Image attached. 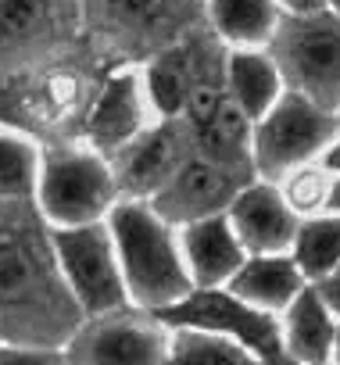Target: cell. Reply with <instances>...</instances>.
Wrapping results in <instances>:
<instances>
[{"label": "cell", "instance_id": "obj_19", "mask_svg": "<svg viewBox=\"0 0 340 365\" xmlns=\"http://www.w3.org/2000/svg\"><path fill=\"white\" fill-rule=\"evenodd\" d=\"M43 140L0 122V205H33Z\"/></svg>", "mask_w": 340, "mask_h": 365}, {"label": "cell", "instance_id": "obj_20", "mask_svg": "<svg viewBox=\"0 0 340 365\" xmlns=\"http://www.w3.org/2000/svg\"><path fill=\"white\" fill-rule=\"evenodd\" d=\"M58 0H0V61L26 58L47 40Z\"/></svg>", "mask_w": 340, "mask_h": 365}, {"label": "cell", "instance_id": "obj_32", "mask_svg": "<svg viewBox=\"0 0 340 365\" xmlns=\"http://www.w3.org/2000/svg\"><path fill=\"white\" fill-rule=\"evenodd\" d=\"M329 365H340V326H336V340H333V358Z\"/></svg>", "mask_w": 340, "mask_h": 365}, {"label": "cell", "instance_id": "obj_1", "mask_svg": "<svg viewBox=\"0 0 340 365\" xmlns=\"http://www.w3.org/2000/svg\"><path fill=\"white\" fill-rule=\"evenodd\" d=\"M79 322L58 272L51 226L33 205H0V344L61 351Z\"/></svg>", "mask_w": 340, "mask_h": 365}, {"label": "cell", "instance_id": "obj_22", "mask_svg": "<svg viewBox=\"0 0 340 365\" xmlns=\"http://www.w3.org/2000/svg\"><path fill=\"white\" fill-rule=\"evenodd\" d=\"M136 65H140V83H143V97H147V108H150L154 122H183L187 97H190L187 68L172 54L136 61Z\"/></svg>", "mask_w": 340, "mask_h": 365}, {"label": "cell", "instance_id": "obj_28", "mask_svg": "<svg viewBox=\"0 0 340 365\" xmlns=\"http://www.w3.org/2000/svg\"><path fill=\"white\" fill-rule=\"evenodd\" d=\"M283 15H315L326 11V0H276Z\"/></svg>", "mask_w": 340, "mask_h": 365}, {"label": "cell", "instance_id": "obj_33", "mask_svg": "<svg viewBox=\"0 0 340 365\" xmlns=\"http://www.w3.org/2000/svg\"><path fill=\"white\" fill-rule=\"evenodd\" d=\"M326 11H333V15H340V0H326Z\"/></svg>", "mask_w": 340, "mask_h": 365}, {"label": "cell", "instance_id": "obj_16", "mask_svg": "<svg viewBox=\"0 0 340 365\" xmlns=\"http://www.w3.org/2000/svg\"><path fill=\"white\" fill-rule=\"evenodd\" d=\"M222 90L251 122H258L287 93V83H283L272 54L265 47H258V51H226Z\"/></svg>", "mask_w": 340, "mask_h": 365}, {"label": "cell", "instance_id": "obj_31", "mask_svg": "<svg viewBox=\"0 0 340 365\" xmlns=\"http://www.w3.org/2000/svg\"><path fill=\"white\" fill-rule=\"evenodd\" d=\"M258 365H301V361H294L290 354L276 351V354H269V358H258Z\"/></svg>", "mask_w": 340, "mask_h": 365}, {"label": "cell", "instance_id": "obj_25", "mask_svg": "<svg viewBox=\"0 0 340 365\" xmlns=\"http://www.w3.org/2000/svg\"><path fill=\"white\" fill-rule=\"evenodd\" d=\"M329 182H333V175L315 161V165H301V168L287 172L276 187H279L283 201L290 205V212H294L297 219H311V215H322V212H326Z\"/></svg>", "mask_w": 340, "mask_h": 365}, {"label": "cell", "instance_id": "obj_13", "mask_svg": "<svg viewBox=\"0 0 340 365\" xmlns=\"http://www.w3.org/2000/svg\"><path fill=\"white\" fill-rule=\"evenodd\" d=\"M180 251H183V265L194 290L230 287L237 269L247 262V251L237 240L226 212L180 226Z\"/></svg>", "mask_w": 340, "mask_h": 365}, {"label": "cell", "instance_id": "obj_14", "mask_svg": "<svg viewBox=\"0 0 340 365\" xmlns=\"http://www.w3.org/2000/svg\"><path fill=\"white\" fill-rule=\"evenodd\" d=\"M304 287H308V279L301 276V269L290 255H247V262L237 269V276L230 279L226 290H233L251 308L279 319Z\"/></svg>", "mask_w": 340, "mask_h": 365}, {"label": "cell", "instance_id": "obj_18", "mask_svg": "<svg viewBox=\"0 0 340 365\" xmlns=\"http://www.w3.org/2000/svg\"><path fill=\"white\" fill-rule=\"evenodd\" d=\"M251 129H254V122L226 97L208 122L190 129V136H194V150L201 158H208L230 172L251 175Z\"/></svg>", "mask_w": 340, "mask_h": 365}, {"label": "cell", "instance_id": "obj_21", "mask_svg": "<svg viewBox=\"0 0 340 365\" xmlns=\"http://www.w3.org/2000/svg\"><path fill=\"white\" fill-rule=\"evenodd\" d=\"M290 258L297 262L308 283H319L322 276L340 269V215L322 212V215L301 219L297 237L290 244Z\"/></svg>", "mask_w": 340, "mask_h": 365}, {"label": "cell", "instance_id": "obj_30", "mask_svg": "<svg viewBox=\"0 0 340 365\" xmlns=\"http://www.w3.org/2000/svg\"><path fill=\"white\" fill-rule=\"evenodd\" d=\"M326 212L340 215V175H333V182H329V201H326Z\"/></svg>", "mask_w": 340, "mask_h": 365}, {"label": "cell", "instance_id": "obj_6", "mask_svg": "<svg viewBox=\"0 0 340 365\" xmlns=\"http://www.w3.org/2000/svg\"><path fill=\"white\" fill-rule=\"evenodd\" d=\"M65 365H168V326L136 304L90 315L61 347Z\"/></svg>", "mask_w": 340, "mask_h": 365}, {"label": "cell", "instance_id": "obj_5", "mask_svg": "<svg viewBox=\"0 0 340 365\" xmlns=\"http://www.w3.org/2000/svg\"><path fill=\"white\" fill-rule=\"evenodd\" d=\"M336 133V115L287 90L251 129V175L279 182L287 172L319 161Z\"/></svg>", "mask_w": 340, "mask_h": 365}, {"label": "cell", "instance_id": "obj_26", "mask_svg": "<svg viewBox=\"0 0 340 365\" xmlns=\"http://www.w3.org/2000/svg\"><path fill=\"white\" fill-rule=\"evenodd\" d=\"M0 365H65L61 351L33 344H0Z\"/></svg>", "mask_w": 340, "mask_h": 365}, {"label": "cell", "instance_id": "obj_2", "mask_svg": "<svg viewBox=\"0 0 340 365\" xmlns=\"http://www.w3.org/2000/svg\"><path fill=\"white\" fill-rule=\"evenodd\" d=\"M108 233L129 304L161 315L194 290L180 251V230L165 222L147 201H118L108 215Z\"/></svg>", "mask_w": 340, "mask_h": 365}, {"label": "cell", "instance_id": "obj_29", "mask_svg": "<svg viewBox=\"0 0 340 365\" xmlns=\"http://www.w3.org/2000/svg\"><path fill=\"white\" fill-rule=\"evenodd\" d=\"M319 165H322L329 175H340V133H333V140H329L326 150L319 154Z\"/></svg>", "mask_w": 340, "mask_h": 365}, {"label": "cell", "instance_id": "obj_17", "mask_svg": "<svg viewBox=\"0 0 340 365\" xmlns=\"http://www.w3.org/2000/svg\"><path fill=\"white\" fill-rule=\"evenodd\" d=\"M208 29L230 51H258L269 47L279 29V4L276 0H201Z\"/></svg>", "mask_w": 340, "mask_h": 365}, {"label": "cell", "instance_id": "obj_4", "mask_svg": "<svg viewBox=\"0 0 340 365\" xmlns=\"http://www.w3.org/2000/svg\"><path fill=\"white\" fill-rule=\"evenodd\" d=\"M287 90L308 97L326 111H340V15H283L265 47Z\"/></svg>", "mask_w": 340, "mask_h": 365}, {"label": "cell", "instance_id": "obj_12", "mask_svg": "<svg viewBox=\"0 0 340 365\" xmlns=\"http://www.w3.org/2000/svg\"><path fill=\"white\" fill-rule=\"evenodd\" d=\"M226 219L247 255H290V244L301 226V219L290 212L276 182L254 175L233 194Z\"/></svg>", "mask_w": 340, "mask_h": 365}, {"label": "cell", "instance_id": "obj_15", "mask_svg": "<svg viewBox=\"0 0 340 365\" xmlns=\"http://www.w3.org/2000/svg\"><path fill=\"white\" fill-rule=\"evenodd\" d=\"M336 319L308 283L294 304L279 315V347L301 365H329L333 358V340H336Z\"/></svg>", "mask_w": 340, "mask_h": 365}, {"label": "cell", "instance_id": "obj_27", "mask_svg": "<svg viewBox=\"0 0 340 365\" xmlns=\"http://www.w3.org/2000/svg\"><path fill=\"white\" fill-rule=\"evenodd\" d=\"M315 287V294L322 297V304L329 308V315L340 322V269H333L329 276H322L319 283H311Z\"/></svg>", "mask_w": 340, "mask_h": 365}, {"label": "cell", "instance_id": "obj_11", "mask_svg": "<svg viewBox=\"0 0 340 365\" xmlns=\"http://www.w3.org/2000/svg\"><path fill=\"white\" fill-rule=\"evenodd\" d=\"M190 154L194 136L187 122H154L136 143L111 158L122 201H150Z\"/></svg>", "mask_w": 340, "mask_h": 365}, {"label": "cell", "instance_id": "obj_10", "mask_svg": "<svg viewBox=\"0 0 340 365\" xmlns=\"http://www.w3.org/2000/svg\"><path fill=\"white\" fill-rule=\"evenodd\" d=\"M251 175L230 172L208 158H201L197 150L176 168V175L147 201L165 222H172L176 230L208 215H222L233 201V194L244 187Z\"/></svg>", "mask_w": 340, "mask_h": 365}, {"label": "cell", "instance_id": "obj_7", "mask_svg": "<svg viewBox=\"0 0 340 365\" xmlns=\"http://www.w3.org/2000/svg\"><path fill=\"white\" fill-rule=\"evenodd\" d=\"M51 247L58 258L61 283H65L68 297L76 301L83 319L129 304L108 222L76 226V230H51Z\"/></svg>", "mask_w": 340, "mask_h": 365}, {"label": "cell", "instance_id": "obj_3", "mask_svg": "<svg viewBox=\"0 0 340 365\" xmlns=\"http://www.w3.org/2000/svg\"><path fill=\"white\" fill-rule=\"evenodd\" d=\"M122 201L111 158L86 147L76 136L47 140L40 158V179L33 208L51 230H76L108 222Z\"/></svg>", "mask_w": 340, "mask_h": 365}, {"label": "cell", "instance_id": "obj_23", "mask_svg": "<svg viewBox=\"0 0 340 365\" xmlns=\"http://www.w3.org/2000/svg\"><path fill=\"white\" fill-rule=\"evenodd\" d=\"M168 365H258V358L230 336L168 326Z\"/></svg>", "mask_w": 340, "mask_h": 365}, {"label": "cell", "instance_id": "obj_9", "mask_svg": "<svg viewBox=\"0 0 340 365\" xmlns=\"http://www.w3.org/2000/svg\"><path fill=\"white\" fill-rule=\"evenodd\" d=\"M158 319L165 326H176V329H205V333L230 336V340L244 344L254 358H269V354L283 351L279 347V319L251 308L247 301H240L226 287L190 290L183 301L165 308Z\"/></svg>", "mask_w": 340, "mask_h": 365}, {"label": "cell", "instance_id": "obj_8", "mask_svg": "<svg viewBox=\"0 0 340 365\" xmlns=\"http://www.w3.org/2000/svg\"><path fill=\"white\" fill-rule=\"evenodd\" d=\"M150 125H154V115H150L147 97H143L140 65L125 61L122 68H111L101 79V86L93 90L86 108L79 111L72 136L83 140L86 147L101 150L104 158H115L129 143H136Z\"/></svg>", "mask_w": 340, "mask_h": 365}, {"label": "cell", "instance_id": "obj_24", "mask_svg": "<svg viewBox=\"0 0 340 365\" xmlns=\"http://www.w3.org/2000/svg\"><path fill=\"white\" fill-rule=\"evenodd\" d=\"M93 4L111 26L136 36H158L165 29H176L183 19L172 0H93Z\"/></svg>", "mask_w": 340, "mask_h": 365}]
</instances>
